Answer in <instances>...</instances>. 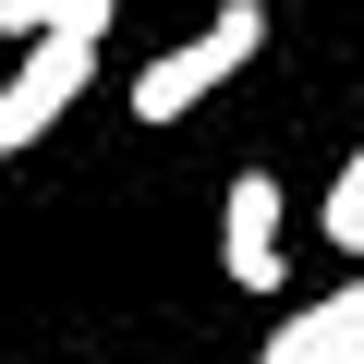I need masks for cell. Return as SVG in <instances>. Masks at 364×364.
Returning <instances> with one entry per match:
<instances>
[{"label": "cell", "instance_id": "cell-1", "mask_svg": "<svg viewBox=\"0 0 364 364\" xmlns=\"http://www.w3.org/2000/svg\"><path fill=\"white\" fill-rule=\"evenodd\" d=\"M255 49H267V0H219L207 37H182V49H158V61L134 73V122H182V109H207Z\"/></svg>", "mask_w": 364, "mask_h": 364}, {"label": "cell", "instance_id": "cell-2", "mask_svg": "<svg viewBox=\"0 0 364 364\" xmlns=\"http://www.w3.org/2000/svg\"><path fill=\"white\" fill-rule=\"evenodd\" d=\"M97 85V37H25V61H13V85H0V158H13V146H37L73 97Z\"/></svg>", "mask_w": 364, "mask_h": 364}, {"label": "cell", "instance_id": "cell-3", "mask_svg": "<svg viewBox=\"0 0 364 364\" xmlns=\"http://www.w3.org/2000/svg\"><path fill=\"white\" fill-rule=\"evenodd\" d=\"M219 267L243 291H279V170H231V207H219Z\"/></svg>", "mask_w": 364, "mask_h": 364}, {"label": "cell", "instance_id": "cell-4", "mask_svg": "<svg viewBox=\"0 0 364 364\" xmlns=\"http://www.w3.org/2000/svg\"><path fill=\"white\" fill-rule=\"evenodd\" d=\"M255 364H364V279H340V291H316L304 316H279Z\"/></svg>", "mask_w": 364, "mask_h": 364}, {"label": "cell", "instance_id": "cell-5", "mask_svg": "<svg viewBox=\"0 0 364 364\" xmlns=\"http://www.w3.org/2000/svg\"><path fill=\"white\" fill-rule=\"evenodd\" d=\"M316 231H328L340 255H364V146L340 158V182H328V207H316Z\"/></svg>", "mask_w": 364, "mask_h": 364}, {"label": "cell", "instance_id": "cell-6", "mask_svg": "<svg viewBox=\"0 0 364 364\" xmlns=\"http://www.w3.org/2000/svg\"><path fill=\"white\" fill-rule=\"evenodd\" d=\"M49 25L61 37H109V0H49Z\"/></svg>", "mask_w": 364, "mask_h": 364}, {"label": "cell", "instance_id": "cell-7", "mask_svg": "<svg viewBox=\"0 0 364 364\" xmlns=\"http://www.w3.org/2000/svg\"><path fill=\"white\" fill-rule=\"evenodd\" d=\"M0 37H49V0H0Z\"/></svg>", "mask_w": 364, "mask_h": 364}]
</instances>
